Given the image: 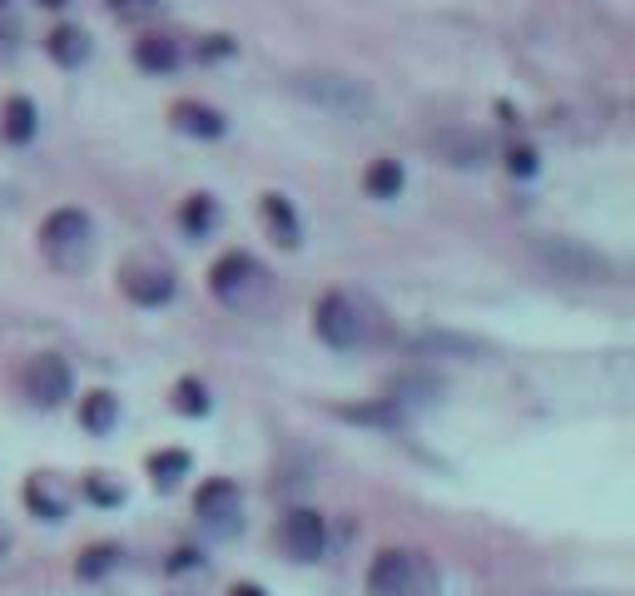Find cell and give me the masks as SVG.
Masks as SVG:
<instances>
[{"label": "cell", "instance_id": "3", "mask_svg": "<svg viewBox=\"0 0 635 596\" xmlns=\"http://www.w3.org/2000/svg\"><path fill=\"white\" fill-rule=\"evenodd\" d=\"M368 596H442V577L422 552H382L368 572Z\"/></svg>", "mask_w": 635, "mask_h": 596}, {"label": "cell", "instance_id": "15", "mask_svg": "<svg viewBox=\"0 0 635 596\" xmlns=\"http://www.w3.org/2000/svg\"><path fill=\"white\" fill-rule=\"evenodd\" d=\"M263 224L273 229V239L283 249H298V214H293V204L283 194H263Z\"/></svg>", "mask_w": 635, "mask_h": 596}, {"label": "cell", "instance_id": "27", "mask_svg": "<svg viewBox=\"0 0 635 596\" xmlns=\"http://www.w3.org/2000/svg\"><path fill=\"white\" fill-rule=\"evenodd\" d=\"M229 596H263V592H258V587H234Z\"/></svg>", "mask_w": 635, "mask_h": 596}, {"label": "cell", "instance_id": "12", "mask_svg": "<svg viewBox=\"0 0 635 596\" xmlns=\"http://www.w3.org/2000/svg\"><path fill=\"white\" fill-rule=\"evenodd\" d=\"M45 50H50V60H55V65L80 70V65L90 60V35H85V30H75V25H60V30L45 40Z\"/></svg>", "mask_w": 635, "mask_h": 596}, {"label": "cell", "instance_id": "6", "mask_svg": "<svg viewBox=\"0 0 635 596\" xmlns=\"http://www.w3.org/2000/svg\"><path fill=\"white\" fill-rule=\"evenodd\" d=\"M293 85L303 100H313L328 115H368V90L348 75H298Z\"/></svg>", "mask_w": 635, "mask_h": 596}, {"label": "cell", "instance_id": "20", "mask_svg": "<svg viewBox=\"0 0 635 596\" xmlns=\"http://www.w3.org/2000/svg\"><path fill=\"white\" fill-rule=\"evenodd\" d=\"M174 408H179L184 418H204V413H209V388H204L199 378H184V383L174 388Z\"/></svg>", "mask_w": 635, "mask_h": 596}, {"label": "cell", "instance_id": "1", "mask_svg": "<svg viewBox=\"0 0 635 596\" xmlns=\"http://www.w3.org/2000/svg\"><path fill=\"white\" fill-rule=\"evenodd\" d=\"M209 289L234 313H263L273 303V274L258 264L254 254H224L209 269Z\"/></svg>", "mask_w": 635, "mask_h": 596}, {"label": "cell", "instance_id": "7", "mask_svg": "<svg viewBox=\"0 0 635 596\" xmlns=\"http://www.w3.org/2000/svg\"><path fill=\"white\" fill-rule=\"evenodd\" d=\"M194 512H199L204 527L219 532V537H234V532L244 527V497H239V487H234L229 477H209V482L199 487V497H194Z\"/></svg>", "mask_w": 635, "mask_h": 596}, {"label": "cell", "instance_id": "2", "mask_svg": "<svg viewBox=\"0 0 635 596\" xmlns=\"http://www.w3.org/2000/svg\"><path fill=\"white\" fill-rule=\"evenodd\" d=\"M40 249H45V259H50L55 269H65V274L90 269V259H95V224H90V214H80V209H55V214L40 224Z\"/></svg>", "mask_w": 635, "mask_h": 596}, {"label": "cell", "instance_id": "10", "mask_svg": "<svg viewBox=\"0 0 635 596\" xmlns=\"http://www.w3.org/2000/svg\"><path fill=\"white\" fill-rule=\"evenodd\" d=\"M120 289H125L139 308H159V303H169L174 298V274L164 269V264H129L125 274H120Z\"/></svg>", "mask_w": 635, "mask_h": 596}, {"label": "cell", "instance_id": "25", "mask_svg": "<svg viewBox=\"0 0 635 596\" xmlns=\"http://www.w3.org/2000/svg\"><path fill=\"white\" fill-rule=\"evenodd\" d=\"M511 174H536V154L531 149H511Z\"/></svg>", "mask_w": 635, "mask_h": 596}, {"label": "cell", "instance_id": "4", "mask_svg": "<svg viewBox=\"0 0 635 596\" xmlns=\"http://www.w3.org/2000/svg\"><path fill=\"white\" fill-rule=\"evenodd\" d=\"M313 328L328 348H368L373 343V318L358 298L348 294H328L313 308Z\"/></svg>", "mask_w": 635, "mask_h": 596}, {"label": "cell", "instance_id": "14", "mask_svg": "<svg viewBox=\"0 0 635 596\" xmlns=\"http://www.w3.org/2000/svg\"><path fill=\"white\" fill-rule=\"evenodd\" d=\"M179 229H184L189 239H209V234L219 229V204H214V194H189L184 209H179Z\"/></svg>", "mask_w": 635, "mask_h": 596}, {"label": "cell", "instance_id": "28", "mask_svg": "<svg viewBox=\"0 0 635 596\" xmlns=\"http://www.w3.org/2000/svg\"><path fill=\"white\" fill-rule=\"evenodd\" d=\"M40 5H50V10H60V5H70V0H40Z\"/></svg>", "mask_w": 635, "mask_h": 596}, {"label": "cell", "instance_id": "16", "mask_svg": "<svg viewBox=\"0 0 635 596\" xmlns=\"http://www.w3.org/2000/svg\"><path fill=\"white\" fill-rule=\"evenodd\" d=\"M115 423H120V398H115V393H90V398L80 403V428H85V433L105 438Z\"/></svg>", "mask_w": 635, "mask_h": 596}, {"label": "cell", "instance_id": "30", "mask_svg": "<svg viewBox=\"0 0 635 596\" xmlns=\"http://www.w3.org/2000/svg\"><path fill=\"white\" fill-rule=\"evenodd\" d=\"M0 5H5V0H0Z\"/></svg>", "mask_w": 635, "mask_h": 596}, {"label": "cell", "instance_id": "18", "mask_svg": "<svg viewBox=\"0 0 635 596\" xmlns=\"http://www.w3.org/2000/svg\"><path fill=\"white\" fill-rule=\"evenodd\" d=\"M5 140H10V145H30V140H35V105L20 100V95L5 105Z\"/></svg>", "mask_w": 635, "mask_h": 596}, {"label": "cell", "instance_id": "13", "mask_svg": "<svg viewBox=\"0 0 635 596\" xmlns=\"http://www.w3.org/2000/svg\"><path fill=\"white\" fill-rule=\"evenodd\" d=\"M134 65H139L144 75H169V70L179 65V45H174L169 35H144V40L134 45Z\"/></svg>", "mask_w": 635, "mask_h": 596}, {"label": "cell", "instance_id": "26", "mask_svg": "<svg viewBox=\"0 0 635 596\" xmlns=\"http://www.w3.org/2000/svg\"><path fill=\"white\" fill-rule=\"evenodd\" d=\"M90 497H95V502H125V492H115V487H105L100 477H90Z\"/></svg>", "mask_w": 635, "mask_h": 596}, {"label": "cell", "instance_id": "8", "mask_svg": "<svg viewBox=\"0 0 635 596\" xmlns=\"http://www.w3.org/2000/svg\"><path fill=\"white\" fill-rule=\"evenodd\" d=\"M278 542H283V552H288L293 562H318V557L328 552V522H323V512L293 507V512L283 517V527H278Z\"/></svg>", "mask_w": 635, "mask_h": 596}, {"label": "cell", "instance_id": "29", "mask_svg": "<svg viewBox=\"0 0 635 596\" xmlns=\"http://www.w3.org/2000/svg\"><path fill=\"white\" fill-rule=\"evenodd\" d=\"M0 552H5V537H0Z\"/></svg>", "mask_w": 635, "mask_h": 596}, {"label": "cell", "instance_id": "19", "mask_svg": "<svg viewBox=\"0 0 635 596\" xmlns=\"http://www.w3.org/2000/svg\"><path fill=\"white\" fill-rule=\"evenodd\" d=\"M149 472H154V487H174L184 472H189V452H154L149 457Z\"/></svg>", "mask_w": 635, "mask_h": 596}, {"label": "cell", "instance_id": "23", "mask_svg": "<svg viewBox=\"0 0 635 596\" xmlns=\"http://www.w3.org/2000/svg\"><path fill=\"white\" fill-rule=\"evenodd\" d=\"M25 502H30L45 522H60V517H65V502H55V497L45 492V482H30V487H25Z\"/></svg>", "mask_w": 635, "mask_h": 596}, {"label": "cell", "instance_id": "9", "mask_svg": "<svg viewBox=\"0 0 635 596\" xmlns=\"http://www.w3.org/2000/svg\"><path fill=\"white\" fill-rule=\"evenodd\" d=\"M25 393H30V403H40V408H60V403L70 398V368H65V358H55V353L30 358V368H25Z\"/></svg>", "mask_w": 635, "mask_h": 596}, {"label": "cell", "instance_id": "21", "mask_svg": "<svg viewBox=\"0 0 635 596\" xmlns=\"http://www.w3.org/2000/svg\"><path fill=\"white\" fill-rule=\"evenodd\" d=\"M115 562H120V547L100 542V547H90V552L80 557V567H75V572H80V582H100V577H105Z\"/></svg>", "mask_w": 635, "mask_h": 596}, {"label": "cell", "instance_id": "17", "mask_svg": "<svg viewBox=\"0 0 635 596\" xmlns=\"http://www.w3.org/2000/svg\"><path fill=\"white\" fill-rule=\"evenodd\" d=\"M402 184H407V174H402L397 159H378V164L368 169V179H363V189H368L373 199H397Z\"/></svg>", "mask_w": 635, "mask_h": 596}, {"label": "cell", "instance_id": "5", "mask_svg": "<svg viewBox=\"0 0 635 596\" xmlns=\"http://www.w3.org/2000/svg\"><path fill=\"white\" fill-rule=\"evenodd\" d=\"M536 259H541L556 279H576V284H611V279H616L611 259H601V254H591V249H581V244H571V239H541V244H536Z\"/></svg>", "mask_w": 635, "mask_h": 596}, {"label": "cell", "instance_id": "22", "mask_svg": "<svg viewBox=\"0 0 635 596\" xmlns=\"http://www.w3.org/2000/svg\"><path fill=\"white\" fill-rule=\"evenodd\" d=\"M437 149H442L452 164H482V154H487V145H482V140H457V135H442V140H437Z\"/></svg>", "mask_w": 635, "mask_h": 596}, {"label": "cell", "instance_id": "24", "mask_svg": "<svg viewBox=\"0 0 635 596\" xmlns=\"http://www.w3.org/2000/svg\"><path fill=\"white\" fill-rule=\"evenodd\" d=\"M110 5H115L120 20H139V15H154L159 10V0H110Z\"/></svg>", "mask_w": 635, "mask_h": 596}, {"label": "cell", "instance_id": "11", "mask_svg": "<svg viewBox=\"0 0 635 596\" xmlns=\"http://www.w3.org/2000/svg\"><path fill=\"white\" fill-rule=\"evenodd\" d=\"M174 130H184V135H194V140H219L229 125H224L219 110L194 105V100H179V105H174Z\"/></svg>", "mask_w": 635, "mask_h": 596}]
</instances>
